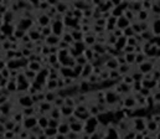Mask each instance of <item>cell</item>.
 <instances>
[{
    "label": "cell",
    "instance_id": "7",
    "mask_svg": "<svg viewBox=\"0 0 160 139\" xmlns=\"http://www.w3.org/2000/svg\"><path fill=\"white\" fill-rule=\"evenodd\" d=\"M123 102H124V108H129V109H135L137 108V99L134 98L133 95L123 97Z\"/></svg>",
    "mask_w": 160,
    "mask_h": 139
},
{
    "label": "cell",
    "instance_id": "31",
    "mask_svg": "<svg viewBox=\"0 0 160 139\" xmlns=\"http://www.w3.org/2000/svg\"><path fill=\"white\" fill-rule=\"evenodd\" d=\"M41 35H42V39H47V37H50L51 35H54V31H52L51 25H50V26L42 28V30H41Z\"/></svg>",
    "mask_w": 160,
    "mask_h": 139
},
{
    "label": "cell",
    "instance_id": "10",
    "mask_svg": "<svg viewBox=\"0 0 160 139\" xmlns=\"http://www.w3.org/2000/svg\"><path fill=\"white\" fill-rule=\"evenodd\" d=\"M104 68L109 70V71H113V70H118L119 68V64H118V61L116 57H111L106 61L104 64Z\"/></svg>",
    "mask_w": 160,
    "mask_h": 139
},
{
    "label": "cell",
    "instance_id": "21",
    "mask_svg": "<svg viewBox=\"0 0 160 139\" xmlns=\"http://www.w3.org/2000/svg\"><path fill=\"white\" fill-rule=\"evenodd\" d=\"M147 129L152 134H155L156 132H159V124L156 122L149 119V121H147Z\"/></svg>",
    "mask_w": 160,
    "mask_h": 139
},
{
    "label": "cell",
    "instance_id": "11",
    "mask_svg": "<svg viewBox=\"0 0 160 139\" xmlns=\"http://www.w3.org/2000/svg\"><path fill=\"white\" fill-rule=\"evenodd\" d=\"M83 42L87 45V47H93V46L97 44V36L92 32L88 35H85V39H83Z\"/></svg>",
    "mask_w": 160,
    "mask_h": 139
},
{
    "label": "cell",
    "instance_id": "4",
    "mask_svg": "<svg viewBox=\"0 0 160 139\" xmlns=\"http://www.w3.org/2000/svg\"><path fill=\"white\" fill-rule=\"evenodd\" d=\"M137 68L140 71L143 75H148V73H152V72L154 71V68H155V64L152 62L150 60H148L144 64H142L140 66H138Z\"/></svg>",
    "mask_w": 160,
    "mask_h": 139
},
{
    "label": "cell",
    "instance_id": "28",
    "mask_svg": "<svg viewBox=\"0 0 160 139\" xmlns=\"http://www.w3.org/2000/svg\"><path fill=\"white\" fill-rule=\"evenodd\" d=\"M44 133H45V135H47V138H50V139H54L56 135L59 134V129H56V128H46V129L44 131Z\"/></svg>",
    "mask_w": 160,
    "mask_h": 139
},
{
    "label": "cell",
    "instance_id": "12",
    "mask_svg": "<svg viewBox=\"0 0 160 139\" xmlns=\"http://www.w3.org/2000/svg\"><path fill=\"white\" fill-rule=\"evenodd\" d=\"M132 25V23L129 21V20L123 15V16L118 18L117 20V29H121V30H125L127 28H129Z\"/></svg>",
    "mask_w": 160,
    "mask_h": 139
},
{
    "label": "cell",
    "instance_id": "8",
    "mask_svg": "<svg viewBox=\"0 0 160 139\" xmlns=\"http://www.w3.org/2000/svg\"><path fill=\"white\" fill-rule=\"evenodd\" d=\"M71 126V132H73V133H76V134H83L85 133V122H81V121H78V122H76V123H73V124H70Z\"/></svg>",
    "mask_w": 160,
    "mask_h": 139
},
{
    "label": "cell",
    "instance_id": "42",
    "mask_svg": "<svg viewBox=\"0 0 160 139\" xmlns=\"http://www.w3.org/2000/svg\"><path fill=\"white\" fill-rule=\"evenodd\" d=\"M127 45L128 46H132V47H137L138 45H140L138 42V40H137V37L134 36V37H129L128 39V41H127Z\"/></svg>",
    "mask_w": 160,
    "mask_h": 139
},
{
    "label": "cell",
    "instance_id": "29",
    "mask_svg": "<svg viewBox=\"0 0 160 139\" xmlns=\"http://www.w3.org/2000/svg\"><path fill=\"white\" fill-rule=\"evenodd\" d=\"M130 75H132V77L134 78V82H142V81L144 80V75H143L138 68H135L134 71H132Z\"/></svg>",
    "mask_w": 160,
    "mask_h": 139
},
{
    "label": "cell",
    "instance_id": "13",
    "mask_svg": "<svg viewBox=\"0 0 160 139\" xmlns=\"http://www.w3.org/2000/svg\"><path fill=\"white\" fill-rule=\"evenodd\" d=\"M70 133H71V126L65 119H62V122H61V124L59 127V134H62V135L67 137Z\"/></svg>",
    "mask_w": 160,
    "mask_h": 139
},
{
    "label": "cell",
    "instance_id": "46",
    "mask_svg": "<svg viewBox=\"0 0 160 139\" xmlns=\"http://www.w3.org/2000/svg\"><path fill=\"white\" fill-rule=\"evenodd\" d=\"M114 37H117V39H121V37H123L124 36V32H123V30H121V29H116L113 32H111Z\"/></svg>",
    "mask_w": 160,
    "mask_h": 139
},
{
    "label": "cell",
    "instance_id": "15",
    "mask_svg": "<svg viewBox=\"0 0 160 139\" xmlns=\"http://www.w3.org/2000/svg\"><path fill=\"white\" fill-rule=\"evenodd\" d=\"M27 68H29V70H31V71H34V72H36V73H39V72L42 71L44 66L41 65V64L39 62V61H29Z\"/></svg>",
    "mask_w": 160,
    "mask_h": 139
},
{
    "label": "cell",
    "instance_id": "1",
    "mask_svg": "<svg viewBox=\"0 0 160 139\" xmlns=\"http://www.w3.org/2000/svg\"><path fill=\"white\" fill-rule=\"evenodd\" d=\"M16 103L19 104V107L21 108V109H23V108H27V107H34L35 106L32 97L30 96V95H27V93L19 96Z\"/></svg>",
    "mask_w": 160,
    "mask_h": 139
},
{
    "label": "cell",
    "instance_id": "40",
    "mask_svg": "<svg viewBox=\"0 0 160 139\" xmlns=\"http://www.w3.org/2000/svg\"><path fill=\"white\" fill-rule=\"evenodd\" d=\"M61 122H62V121H57V119H52V118H50V119H49V127H50V128H56V129H59Z\"/></svg>",
    "mask_w": 160,
    "mask_h": 139
},
{
    "label": "cell",
    "instance_id": "26",
    "mask_svg": "<svg viewBox=\"0 0 160 139\" xmlns=\"http://www.w3.org/2000/svg\"><path fill=\"white\" fill-rule=\"evenodd\" d=\"M59 97L57 91H46V98L45 101L49 102V103H54L55 99Z\"/></svg>",
    "mask_w": 160,
    "mask_h": 139
},
{
    "label": "cell",
    "instance_id": "6",
    "mask_svg": "<svg viewBox=\"0 0 160 139\" xmlns=\"http://www.w3.org/2000/svg\"><path fill=\"white\" fill-rule=\"evenodd\" d=\"M93 71H94V66L92 62H88L85 67H83V72H82V76H81V78L80 80H85L87 81L90 78V77L93 75Z\"/></svg>",
    "mask_w": 160,
    "mask_h": 139
},
{
    "label": "cell",
    "instance_id": "17",
    "mask_svg": "<svg viewBox=\"0 0 160 139\" xmlns=\"http://www.w3.org/2000/svg\"><path fill=\"white\" fill-rule=\"evenodd\" d=\"M61 113H62V118H63V119H67V118L75 116V108L63 106L62 108H61Z\"/></svg>",
    "mask_w": 160,
    "mask_h": 139
},
{
    "label": "cell",
    "instance_id": "14",
    "mask_svg": "<svg viewBox=\"0 0 160 139\" xmlns=\"http://www.w3.org/2000/svg\"><path fill=\"white\" fill-rule=\"evenodd\" d=\"M49 116H46V114H42V116H40L37 117V126L41 128V129H46V128H49Z\"/></svg>",
    "mask_w": 160,
    "mask_h": 139
},
{
    "label": "cell",
    "instance_id": "27",
    "mask_svg": "<svg viewBox=\"0 0 160 139\" xmlns=\"http://www.w3.org/2000/svg\"><path fill=\"white\" fill-rule=\"evenodd\" d=\"M72 47H75V49H76L77 51H78V52H80L81 55L83 54L87 49H88V47H87V45L83 42V41H78V42H75L73 45H72Z\"/></svg>",
    "mask_w": 160,
    "mask_h": 139
},
{
    "label": "cell",
    "instance_id": "44",
    "mask_svg": "<svg viewBox=\"0 0 160 139\" xmlns=\"http://www.w3.org/2000/svg\"><path fill=\"white\" fill-rule=\"evenodd\" d=\"M0 71H1V77H3V78H6V80L11 78V72H10L9 68H4V70H0Z\"/></svg>",
    "mask_w": 160,
    "mask_h": 139
},
{
    "label": "cell",
    "instance_id": "16",
    "mask_svg": "<svg viewBox=\"0 0 160 139\" xmlns=\"http://www.w3.org/2000/svg\"><path fill=\"white\" fill-rule=\"evenodd\" d=\"M150 16H152V14L149 13V11L142 10V11H139V13L137 14V21H139V23H145V21H148V20L150 19Z\"/></svg>",
    "mask_w": 160,
    "mask_h": 139
},
{
    "label": "cell",
    "instance_id": "39",
    "mask_svg": "<svg viewBox=\"0 0 160 139\" xmlns=\"http://www.w3.org/2000/svg\"><path fill=\"white\" fill-rule=\"evenodd\" d=\"M123 32H124V36H125L127 39H129V37H134V36H135V32H134L132 25H130L129 28H127L125 30H123Z\"/></svg>",
    "mask_w": 160,
    "mask_h": 139
},
{
    "label": "cell",
    "instance_id": "19",
    "mask_svg": "<svg viewBox=\"0 0 160 139\" xmlns=\"http://www.w3.org/2000/svg\"><path fill=\"white\" fill-rule=\"evenodd\" d=\"M152 32L154 36H160V19L152 20Z\"/></svg>",
    "mask_w": 160,
    "mask_h": 139
},
{
    "label": "cell",
    "instance_id": "18",
    "mask_svg": "<svg viewBox=\"0 0 160 139\" xmlns=\"http://www.w3.org/2000/svg\"><path fill=\"white\" fill-rule=\"evenodd\" d=\"M45 90L46 91H59L57 80H47V82L45 83Z\"/></svg>",
    "mask_w": 160,
    "mask_h": 139
},
{
    "label": "cell",
    "instance_id": "47",
    "mask_svg": "<svg viewBox=\"0 0 160 139\" xmlns=\"http://www.w3.org/2000/svg\"><path fill=\"white\" fill-rule=\"evenodd\" d=\"M9 81L10 80H6V78H0V87H1V88H6L8 87V85H9Z\"/></svg>",
    "mask_w": 160,
    "mask_h": 139
},
{
    "label": "cell",
    "instance_id": "5",
    "mask_svg": "<svg viewBox=\"0 0 160 139\" xmlns=\"http://www.w3.org/2000/svg\"><path fill=\"white\" fill-rule=\"evenodd\" d=\"M23 127H24V129L25 131H31L34 129V128L37 126V117H30V118H25V119L23 121Z\"/></svg>",
    "mask_w": 160,
    "mask_h": 139
},
{
    "label": "cell",
    "instance_id": "23",
    "mask_svg": "<svg viewBox=\"0 0 160 139\" xmlns=\"http://www.w3.org/2000/svg\"><path fill=\"white\" fill-rule=\"evenodd\" d=\"M24 118H30V117H35L36 116V108L34 107H27V108H23L21 109Z\"/></svg>",
    "mask_w": 160,
    "mask_h": 139
},
{
    "label": "cell",
    "instance_id": "32",
    "mask_svg": "<svg viewBox=\"0 0 160 139\" xmlns=\"http://www.w3.org/2000/svg\"><path fill=\"white\" fill-rule=\"evenodd\" d=\"M149 59H148V56L145 55V54H138L137 55V61H135V66L138 67V66H140L142 64H144L145 62V61H148Z\"/></svg>",
    "mask_w": 160,
    "mask_h": 139
},
{
    "label": "cell",
    "instance_id": "36",
    "mask_svg": "<svg viewBox=\"0 0 160 139\" xmlns=\"http://www.w3.org/2000/svg\"><path fill=\"white\" fill-rule=\"evenodd\" d=\"M121 82H123V83H125L128 86H133L134 85V78L132 77V75H127V76H123L122 77V81Z\"/></svg>",
    "mask_w": 160,
    "mask_h": 139
},
{
    "label": "cell",
    "instance_id": "25",
    "mask_svg": "<svg viewBox=\"0 0 160 139\" xmlns=\"http://www.w3.org/2000/svg\"><path fill=\"white\" fill-rule=\"evenodd\" d=\"M72 34V37H73L75 42H78V41H83L85 39V34L81 31V30H70Z\"/></svg>",
    "mask_w": 160,
    "mask_h": 139
},
{
    "label": "cell",
    "instance_id": "30",
    "mask_svg": "<svg viewBox=\"0 0 160 139\" xmlns=\"http://www.w3.org/2000/svg\"><path fill=\"white\" fill-rule=\"evenodd\" d=\"M88 111L91 113V116L92 117H98L101 114V112H99V108H98L97 103H93V104H88Z\"/></svg>",
    "mask_w": 160,
    "mask_h": 139
},
{
    "label": "cell",
    "instance_id": "33",
    "mask_svg": "<svg viewBox=\"0 0 160 139\" xmlns=\"http://www.w3.org/2000/svg\"><path fill=\"white\" fill-rule=\"evenodd\" d=\"M125 60L127 64L130 66H135V61H137V54H127L125 55Z\"/></svg>",
    "mask_w": 160,
    "mask_h": 139
},
{
    "label": "cell",
    "instance_id": "2",
    "mask_svg": "<svg viewBox=\"0 0 160 139\" xmlns=\"http://www.w3.org/2000/svg\"><path fill=\"white\" fill-rule=\"evenodd\" d=\"M51 28H52L54 35H57L60 37H62V35L66 32V26L63 21H59V20H52L51 23Z\"/></svg>",
    "mask_w": 160,
    "mask_h": 139
},
{
    "label": "cell",
    "instance_id": "35",
    "mask_svg": "<svg viewBox=\"0 0 160 139\" xmlns=\"http://www.w3.org/2000/svg\"><path fill=\"white\" fill-rule=\"evenodd\" d=\"M26 34H27L26 31H24V30H21V29H18V28H16V29H15V31H14V34H13V35H14L15 37H16L19 41H21V40L24 39V36L26 35Z\"/></svg>",
    "mask_w": 160,
    "mask_h": 139
},
{
    "label": "cell",
    "instance_id": "24",
    "mask_svg": "<svg viewBox=\"0 0 160 139\" xmlns=\"http://www.w3.org/2000/svg\"><path fill=\"white\" fill-rule=\"evenodd\" d=\"M127 41H128V39L125 37V36H123V37H121V39H118L117 44L114 46V49L117 51H123V50L125 49V46H127Z\"/></svg>",
    "mask_w": 160,
    "mask_h": 139
},
{
    "label": "cell",
    "instance_id": "9",
    "mask_svg": "<svg viewBox=\"0 0 160 139\" xmlns=\"http://www.w3.org/2000/svg\"><path fill=\"white\" fill-rule=\"evenodd\" d=\"M62 40L60 37V36H57V35H51L50 37H47V39H45V45L46 46H49V47H54V46H59V44H60V41Z\"/></svg>",
    "mask_w": 160,
    "mask_h": 139
},
{
    "label": "cell",
    "instance_id": "49",
    "mask_svg": "<svg viewBox=\"0 0 160 139\" xmlns=\"http://www.w3.org/2000/svg\"><path fill=\"white\" fill-rule=\"evenodd\" d=\"M156 91H160V81L158 82V86H156Z\"/></svg>",
    "mask_w": 160,
    "mask_h": 139
},
{
    "label": "cell",
    "instance_id": "37",
    "mask_svg": "<svg viewBox=\"0 0 160 139\" xmlns=\"http://www.w3.org/2000/svg\"><path fill=\"white\" fill-rule=\"evenodd\" d=\"M87 64H88V60H87L83 55H81V56H78V57L76 59V65H80V66H83V67H85Z\"/></svg>",
    "mask_w": 160,
    "mask_h": 139
},
{
    "label": "cell",
    "instance_id": "20",
    "mask_svg": "<svg viewBox=\"0 0 160 139\" xmlns=\"http://www.w3.org/2000/svg\"><path fill=\"white\" fill-rule=\"evenodd\" d=\"M65 106L71 107V108H76L78 106V102L76 99V96H67L65 97Z\"/></svg>",
    "mask_w": 160,
    "mask_h": 139
},
{
    "label": "cell",
    "instance_id": "41",
    "mask_svg": "<svg viewBox=\"0 0 160 139\" xmlns=\"http://www.w3.org/2000/svg\"><path fill=\"white\" fill-rule=\"evenodd\" d=\"M142 5H143V10H145V11H152V8L154 5V1H142Z\"/></svg>",
    "mask_w": 160,
    "mask_h": 139
},
{
    "label": "cell",
    "instance_id": "45",
    "mask_svg": "<svg viewBox=\"0 0 160 139\" xmlns=\"http://www.w3.org/2000/svg\"><path fill=\"white\" fill-rule=\"evenodd\" d=\"M153 98L155 101V104L156 106H160V91H154L153 92Z\"/></svg>",
    "mask_w": 160,
    "mask_h": 139
},
{
    "label": "cell",
    "instance_id": "38",
    "mask_svg": "<svg viewBox=\"0 0 160 139\" xmlns=\"http://www.w3.org/2000/svg\"><path fill=\"white\" fill-rule=\"evenodd\" d=\"M93 25H97V26H101V28H107V20L104 18H99L93 21Z\"/></svg>",
    "mask_w": 160,
    "mask_h": 139
},
{
    "label": "cell",
    "instance_id": "3",
    "mask_svg": "<svg viewBox=\"0 0 160 139\" xmlns=\"http://www.w3.org/2000/svg\"><path fill=\"white\" fill-rule=\"evenodd\" d=\"M51 23H52V19H51L46 13H40L39 16L36 18V24H37L40 28L50 26Z\"/></svg>",
    "mask_w": 160,
    "mask_h": 139
},
{
    "label": "cell",
    "instance_id": "48",
    "mask_svg": "<svg viewBox=\"0 0 160 139\" xmlns=\"http://www.w3.org/2000/svg\"><path fill=\"white\" fill-rule=\"evenodd\" d=\"M155 139H160V131L155 133Z\"/></svg>",
    "mask_w": 160,
    "mask_h": 139
},
{
    "label": "cell",
    "instance_id": "43",
    "mask_svg": "<svg viewBox=\"0 0 160 139\" xmlns=\"http://www.w3.org/2000/svg\"><path fill=\"white\" fill-rule=\"evenodd\" d=\"M70 49H71V45H68L67 42H65L63 40H61V41H60V44H59V50H60V51L70 50Z\"/></svg>",
    "mask_w": 160,
    "mask_h": 139
},
{
    "label": "cell",
    "instance_id": "34",
    "mask_svg": "<svg viewBox=\"0 0 160 139\" xmlns=\"http://www.w3.org/2000/svg\"><path fill=\"white\" fill-rule=\"evenodd\" d=\"M52 106L55 107V108H59V109H61V108H62L63 106H65V98L63 97H57V98L55 99V102L52 103Z\"/></svg>",
    "mask_w": 160,
    "mask_h": 139
},
{
    "label": "cell",
    "instance_id": "22",
    "mask_svg": "<svg viewBox=\"0 0 160 139\" xmlns=\"http://www.w3.org/2000/svg\"><path fill=\"white\" fill-rule=\"evenodd\" d=\"M49 118H52V119H57V121H62V113H61V109H59V108H55L49 113Z\"/></svg>",
    "mask_w": 160,
    "mask_h": 139
}]
</instances>
